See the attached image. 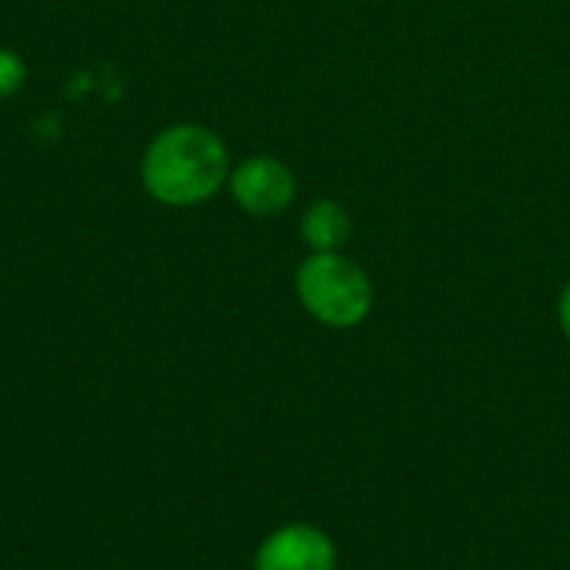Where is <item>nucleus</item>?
Listing matches in <instances>:
<instances>
[{
	"label": "nucleus",
	"mask_w": 570,
	"mask_h": 570,
	"mask_svg": "<svg viewBox=\"0 0 570 570\" xmlns=\"http://www.w3.org/2000/svg\"><path fill=\"white\" fill-rule=\"evenodd\" d=\"M254 570H337V548L314 524H284L257 548Z\"/></svg>",
	"instance_id": "obj_4"
},
{
	"label": "nucleus",
	"mask_w": 570,
	"mask_h": 570,
	"mask_svg": "<svg viewBox=\"0 0 570 570\" xmlns=\"http://www.w3.org/2000/svg\"><path fill=\"white\" fill-rule=\"evenodd\" d=\"M27 80V63L17 50L10 47H0V100L3 97H13Z\"/></svg>",
	"instance_id": "obj_6"
},
{
	"label": "nucleus",
	"mask_w": 570,
	"mask_h": 570,
	"mask_svg": "<svg viewBox=\"0 0 570 570\" xmlns=\"http://www.w3.org/2000/svg\"><path fill=\"white\" fill-rule=\"evenodd\" d=\"M294 291L304 311L334 331H347L367 321L374 307V284L367 271L337 254H311L294 274Z\"/></svg>",
	"instance_id": "obj_2"
},
{
	"label": "nucleus",
	"mask_w": 570,
	"mask_h": 570,
	"mask_svg": "<svg viewBox=\"0 0 570 570\" xmlns=\"http://www.w3.org/2000/svg\"><path fill=\"white\" fill-rule=\"evenodd\" d=\"M230 177L227 144L204 124H174L160 130L144 157V190L167 207H194L210 200Z\"/></svg>",
	"instance_id": "obj_1"
},
{
	"label": "nucleus",
	"mask_w": 570,
	"mask_h": 570,
	"mask_svg": "<svg viewBox=\"0 0 570 570\" xmlns=\"http://www.w3.org/2000/svg\"><path fill=\"white\" fill-rule=\"evenodd\" d=\"M354 220L341 200H314L301 217V237L311 247V254H337L351 240Z\"/></svg>",
	"instance_id": "obj_5"
},
{
	"label": "nucleus",
	"mask_w": 570,
	"mask_h": 570,
	"mask_svg": "<svg viewBox=\"0 0 570 570\" xmlns=\"http://www.w3.org/2000/svg\"><path fill=\"white\" fill-rule=\"evenodd\" d=\"M227 187H230V197L237 200V207L247 210L250 217H277L297 197L294 170L271 154H257V157L240 160L230 170Z\"/></svg>",
	"instance_id": "obj_3"
},
{
	"label": "nucleus",
	"mask_w": 570,
	"mask_h": 570,
	"mask_svg": "<svg viewBox=\"0 0 570 570\" xmlns=\"http://www.w3.org/2000/svg\"><path fill=\"white\" fill-rule=\"evenodd\" d=\"M558 321H561V331H564V337L570 341V281L564 284V291H561V301H558Z\"/></svg>",
	"instance_id": "obj_7"
}]
</instances>
